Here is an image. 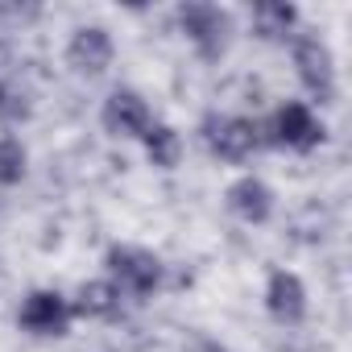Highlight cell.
I'll list each match as a JSON object with an SVG mask.
<instances>
[{"label":"cell","mask_w":352,"mask_h":352,"mask_svg":"<svg viewBox=\"0 0 352 352\" xmlns=\"http://www.w3.org/2000/svg\"><path fill=\"white\" fill-rule=\"evenodd\" d=\"M294 71L319 104H336V58L319 34H294Z\"/></svg>","instance_id":"3957f363"},{"label":"cell","mask_w":352,"mask_h":352,"mask_svg":"<svg viewBox=\"0 0 352 352\" xmlns=\"http://www.w3.org/2000/svg\"><path fill=\"white\" fill-rule=\"evenodd\" d=\"M112 54H116V46H112V34H108L104 25H83V30H75L71 42H67V63H71V71H75V75H87V79L104 75V71L112 67Z\"/></svg>","instance_id":"ba28073f"},{"label":"cell","mask_w":352,"mask_h":352,"mask_svg":"<svg viewBox=\"0 0 352 352\" xmlns=\"http://www.w3.org/2000/svg\"><path fill=\"white\" fill-rule=\"evenodd\" d=\"M179 25H183V34L191 38V46H195L204 58H220V54L228 50L232 17H228L220 5H208V0H191V5L179 9Z\"/></svg>","instance_id":"5b68a950"},{"label":"cell","mask_w":352,"mask_h":352,"mask_svg":"<svg viewBox=\"0 0 352 352\" xmlns=\"http://www.w3.org/2000/svg\"><path fill=\"white\" fill-rule=\"evenodd\" d=\"M120 311V290L104 278V282H83L75 302H71V315L79 319H112Z\"/></svg>","instance_id":"7c38bea8"},{"label":"cell","mask_w":352,"mask_h":352,"mask_svg":"<svg viewBox=\"0 0 352 352\" xmlns=\"http://www.w3.org/2000/svg\"><path fill=\"white\" fill-rule=\"evenodd\" d=\"M323 137H327L323 120H319L302 100H290V104H282V108L270 116V129H265L261 141H274V145L294 149V153H311V149L323 145Z\"/></svg>","instance_id":"277c9868"},{"label":"cell","mask_w":352,"mask_h":352,"mask_svg":"<svg viewBox=\"0 0 352 352\" xmlns=\"http://www.w3.org/2000/svg\"><path fill=\"white\" fill-rule=\"evenodd\" d=\"M34 104H30V91L17 83V79H0V124L13 129L21 120H30Z\"/></svg>","instance_id":"9a60e30c"},{"label":"cell","mask_w":352,"mask_h":352,"mask_svg":"<svg viewBox=\"0 0 352 352\" xmlns=\"http://www.w3.org/2000/svg\"><path fill=\"white\" fill-rule=\"evenodd\" d=\"M224 204L245 224H265L274 216V191H270V183L257 179V174H241V179L224 191Z\"/></svg>","instance_id":"9c48e42d"},{"label":"cell","mask_w":352,"mask_h":352,"mask_svg":"<svg viewBox=\"0 0 352 352\" xmlns=\"http://www.w3.org/2000/svg\"><path fill=\"white\" fill-rule=\"evenodd\" d=\"M195 352H224V348H220V344H199Z\"/></svg>","instance_id":"2e32d148"},{"label":"cell","mask_w":352,"mask_h":352,"mask_svg":"<svg viewBox=\"0 0 352 352\" xmlns=\"http://www.w3.org/2000/svg\"><path fill=\"white\" fill-rule=\"evenodd\" d=\"M265 307L278 323H298L307 315V286L294 270H274L265 282Z\"/></svg>","instance_id":"30bf717a"},{"label":"cell","mask_w":352,"mask_h":352,"mask_svg":"<svg viewBox=\"0 0 352 352\" xmlns=\"http://www.w3.org/2000/svg\"><path fill=\"white\" fill-rule=\"evenodd\" d=\"M100 120H104V133H108V137H145L149 124H153V112H149V104H145L141 91L116 87V91L104 100Z\"/></svg>","instance_id":"8992f818"},{"label":"cell","mask_w":352,"mask_h":352,"mask_svg":"<svg viewBox=\"0 0 352 352\" xmlns=\"http://www.w3.org/2000/svg\"><path fill=\"white\" fill-rule=\"evenodd\" d=\"M141 145H145V157L157 170H174L183 162V137H179V129H170V124H149Z\"/></svg>","instance_id":"4fadbf2b"},{"label":"cell","mask_w":352,"mask_h":352,"mask_svg":"<svg viewBox=\"0 0 352 352\" xmlns=\"http://www.w3.org/2000/svg\"><path fill=\"white\" fill-rule=\"evenodd\" d=\"M17 323L30 331V336H46V340H58L67 336V323H71V302L58 294V290H30L21 311H17Z\"/></svg>","instance_id":"52a82bcc"},{"label":"cell","mask_w":352,"mask_h":352,"mask_svg":"<svg viewBox=\"0 0 352 352\" xmlns=\"http://www.w3.org/2000/svg\"><path fill=\"white\" fill-rule=\"evenodd\" d=\"M25 166H30V153H25L21 137L5 133L0 137V187H17L25 179Z\"/></svg>","instance_id":"5bb4252c"},{"label":"cell","mask_w":352,"mask_h":352,"mask_svg":"<svg viewBox=\"0 0 352 352\" xmlns=\"http://www.w3.org/2000/svg\"><path fill=\"white\" fill-rule=\"evenodd\" d=\"M294 25H298V9L286 5V0H261V5H253V34L257 38L286 42V38H294Z\"/></svg>","instance_id":"8fae6325"},{"label":"cell","mask_w":352,"mask_h":352,"mask_svg":"<svg viewBox=\"0 0 352 352\" xmlns=\"http://www.w3.org/2000/svg\"><path fill=\"white\" fill-rule=\"evenodd\" d=\"M199 133H204L208 153L220 162H249L261 145V129L249 116H232V112H212Z\"/></svg>","instance_id":"7a4b0ae2"},{"label":"cell","mask_w":352,"mask_h":352,"mask_svg":"<svg viewBox=\"0 0 352 352\" xmlns=\"http://www.w3.org/2000/svg\"><path fill=\"white\" fill-rule=\"evenodd\" d=\"M104 265H108V282L120 294H133V298L157 294V286L166 278L162 257L149 253V249H141V245H112L108 257H104Z\"/></svg>","instance_id":"6da1fadb"}]
</instances>
